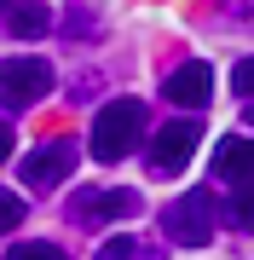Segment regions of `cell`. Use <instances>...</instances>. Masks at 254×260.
<instances>
[{"instance_id": "6da1fadb", "label": "cell", "mask_w": 254, "mask_h": 260, "mask_svg": "<svg viewBox=\"0 0 254 260\" xmlns=\"http://www.w3.org/2000/svg\"><path fill=\"white\" fill-rule=\"evenodd\" d=\"M139 139H144V104L139 99H110L93 121V156L122 162L127 150H139Z\"/></svg>"}, {"instance_id": "7a4b0ae2", "label": "cell", "mask_w": 254, "mask_h": 260, "mask_svg": "<svg viewBox=\"0 0 254 260\" xmlns=\"http://www.w3.org/2000/svg\"><path fill=\"white\" fill-rule=\"evenodd\" d=\"M162 232H168V243H179V249H202V243L214 237V197L208 191L173 197L168 214H162Z\"/></svg>"}, {"instance_id": "3957f363", "label": "cell", "mask_w": 254, "mask_h": 260, "mask_svg": "<svg viewBox=\"0 0 254 260\" xmlns=\"http://www.w3.org/2000/svg\"><path fill=\"white\" fill-rule=\"evenodd\" d=\"M197 139H202V121H191V116L156 127V133H151V150H144V168H151L156 179H173L179 168L197 156Z\"/></svg>"}, {"instance_id": "277c9868", "label": "cell", "mask_w": 254, "mask_h": 260, "mask_svg": "<svg viewBox=\"0 0 254 260\" xmlns=\"http://www.w3.org/2000/svg\"><path fill=\"white\" fill-rule=\"evenodd\" d=\"M52 93V64L47 58H6L0 64V104L12 110H29Z\"/></svg>"}, {"instance_id": "5b68a950", "label": "cell", "mask_w": 254, "mask_h": 260, "mask_svg": "<svg viewBox=\"0 0 254 260\" xmlns=\"http://www.w3.org/2000/svg\"><path fill=\"white\" fill-rule=\"evenodd\" d=\"M18 174H23L29 191H52V185H64V179L76 174V139H47V145H35V150L18 162Z\"/></svg>"}, {"instance_id": "8992f818", "label": "cell", "mask_w": 254, "mask_h": 260, "mask_svg": "<svg viewBox=\"0 0 254 260\" xmlns=\"http://www.w3.org/2000/svg\"><path fill=\"white\" fill-rule=\"evenodd\" d=\"M127 214H139V197L127 185H116V191H76L69 197V220L76 225H110V220H127Z\"/></svg>"}, {"instance_id": "52a82bcc", "label": "cell", "mask_w": 254, "mask_h": 260, "mask_svg": "<svg viewBox=\"0 0 254 260\" xmlns=\"http://www.w3.org/2000/svg\"><path fill=\"white\" fill-rule=\"evenodd\" d=\"M162 93L168 104H185V110H202L208 99H214V70L202 64V58H191V64H179L168 81H162Z\"/></svg>"}, {"instance_id": "ba28073f", "label": "cell", "mask_w": 254, "mask_h": 260, "mask_svg": "<svg viewBox=\"0 0 254 260\" xmlns=\"http://www.w3.org/2000/svg\"><path fill=\"white\" fill-rule=\"evenodd\" d=\"M214 174L231 179V185H254V139H243V133H226L214 150Z\"/></svg>"}, {"instance_id": "9c48e42d", "label": "cell", "mask_w": 254, "mask_h": 260, "mask_svg": "<svg viewBox=\"0 0 254 260\" xmlns=\"http://www.w3.org/2000/svg\"><path fill=\"white\" fill-rule=\"evenodd\" d=\"M0 18H6V23H12V35H23V41H41V35H47V29L58 23L52 12L41 6V0H23V6L12 0V12H0Z\"/></svg>"}, {"instance_id": "30bf717a", "label": "cell", "mask_w": 254, "mask_h": 260, "mask_svg": "<svg viewBox=\"0 0 254 260\" xmlns=\"http://www.w3.org/2000/svg\"><path fill=\"white\" fill-rule=\"evenodd\" d=\"M144 254H151V249H144L139 237H104L93 260H144Z\"/></svg>"}, {"instance_id": "8fae6325", "label": "cell", "mask_w": 254, "mask_h": 260, "mask_svg": "<svg viewBox=\"0 0 254 260\" xmlns=\"http://www.w3.org/2000/svg\"><path fill=\"white\" fill-rule=\"evenodd\" d=\"M6 260H64V243H47V237H35V243H12Z\"/></svg>"}, {"instance_id": "7c38bea8", "label": "cell", "mask_w": 254, "mask_h": 260, "mask_svg": "<svg viewBox=\"0 0 254 260\" xmlns=\"http://www.w3.org/2000/svg\"><path fill=\"white\" fill-rule=\"evenodd\" d=\"M226 220H231V225H243V232L254 225V185H237V197H231V208H226Z\"/></svg>"}, {"instance_id": "4fadbf2b", "label": "cell", "mask_w": 254, "mask_h": 260, "mask_svg": "<svg viewBox=\"0 0 254 260\" xmlns=\"http://www.w3.org/2000/svg\"><path fill=\"white\" fill-rule=\"evenodd\" d=\"M23 220V197H12V191H0V232H12V225Z\"/></svg>"}, {"instance_id": "5bb4252c", "label": "cell", "mask_w": 254, "mask_h": 260, "mask_svg": "<svg viewBox=\"0 0 254 260\" xmlns=\"http://www.w3.org/2000/svg\"><path fill=\"white\" fill-rule=\"evenodd\" d=\"M231 81H237V93H243V99H254V58H243V64H237Z\"/></svg>"}, {"instance_id": "9a60e30c", "label": "cell", "mask_w": 254, "mask_h": 260, "mask_svg": "<svg viewBox=\"0 0 254 260\" xmlns=\"http://www.w3.org/2000/svg\"><path fill=\"white\" fill-rule=\"evenodd\" d=\"M6 156H12V121L0 116V162H6Z\"/></svg>"}, {"instance_id": "2e32d148", "label": "cell", "mask_w": 254, "mask_h": 260, "mask_svg": "<svg viewBox=\"0 0 254 260\" xmlns=\"http://www.w3.org/2000/svg\"><path fill=\"white\" fill-rule=\"evenodd\" d=\"M248 121H254V104H248Z\"/></svg>"}]
</instances>
